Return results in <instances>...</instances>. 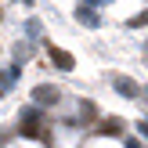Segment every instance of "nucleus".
<instances>
[{"label":"nucleus","instance_id":"f257e3e1","mask_svg":"<svg viewBox=\"0 0 148 148\" xmlns=\"http://www.w3.org/2000/svg\"><path fill=\"white\" fill-rule=\"evenodd\" d=\"M47 54H51V62H54L62 72H72V69H76V58H72L69 51H62V47H47Z\"/></svg>","mask_w":148,"mask_h":148},{"label":"nucleus","instance_id":"f03ea898","mask_svg":"<svg viewBox=\"0 0 148 148\" xmlns=\"http://www.w3.org/2000/svg\"><path fill=\"white\" fill-rule=\"evenodd\" d=\"M58 98H62V90H58V87H47V83H40L33 90V101H36V105H54Z\"/></svg>","mask_w":148,"mask_h":148},{"label":"nucleus","instance_id":"7ed1b4c3","mask_svg":"<svg viewBox=\"0 0 148 148\" xmlns=\"http://www.w3.org/2000/svg\"><path fill=\"white\" fill-rule=\"evenodd\" d=\"M98 134H105V137H119V134H123V119H119V116L101 119V123H98Z\"/></svg>","mask_w":148,"mask_h":148},{"label":"nucleus","instance_id":"20e7f679","mask_svg":"<svg viewBox=\"0 0 148 148\" xmlns=\"http://www.w3.org/2000/svg\"><path fill=\"white\" fill-rule=\"evenodd\" d=\"M112 87L123 94V98H137V83H134V79H127V76H112Z\"/></svg>","mask_w":148,"mask_h":148},{"label":"nucleus","instance_id":"39448f33","mask_svg":"<svg viewBox=\"0 0 148 148\" xmlns=\"http://www.w3.org/2000/svg\"><path fill=\"white\" fill-rule=\"evenodd\" d=\"M76 18L83 22L87 29H98V25H101V18H98V14H94V7H87V4L79 7V11H76Z\"/></svg>","mask_w":148,"mask_h":148},{"label":"nucleus","instance_id":"423d86ee","mask_svg":"<svg viewBox=\"0 0 148 148\" xmlns=\"http://www.w3.org/2000/svg\"><path fill=\"white\" fill-rule=\"evenodd\" d=\"M130 29H141V25H148V11H141V14H134V18L127 22Z\"/></svg>","mask_w":148,"mask_h":148},{"label":"nucleus","instance_id":"0eeeda50","mask_svg":"<svg viewBox=\"0 0 148 148\" xmlns=\"http://www.w3.org/2000/svg\"><path fill=\"white\" fill-rule=\"evenodd\" d=\"M18 119H22V123H36V119H40V112H36V108H22Z\"/></svg>","mask_w":148,"mask_h":148},{"label":"nucleus","instance_id":"6e6552de","mask_svg":"<svg viewBox=\"0 0 148 148\" xmlns=\"http://www.w3.org/2000/svg\"><path fill=\"white\" fill-rule=\"evenodd\" d=\"M7 90H11V76H7V72H0V98H4Z\"/></svg>","mask_w":148,"mask_h":148},{"label":"nucleus","instance_id":"1a4fd4ad","mask_svg":"<svg viewBox=\"0 0 148 148\" xmlns=\"http://www.w3.org/2000/svg\"><path fill=\"white\" fill-rule=\"evenodd\" d=\"M25 33H29V36H40V22L29 18V22H25Z\"/></svg>","mask_w":148,"mask_h":148},{"label":"nucleus","instance_id":"9d476101","mask_svg":"<svg viewBox=\"0 0 148 148\" xmlns=\"http://www.w3.org/2000/svg\"><path fill=\"white\" fill-rule=\"evenodd\" d=\"M137 134H145V137H148V119H145V123H137Z\"/></svg>","mask_w":148,"mask_h":148},{"label":"nucleus","instance_id":"9b49d317","mask_svg":"<svg viewBox=\"0 0 148 148\" xmlns=\"http://www.w3.org/2000/svg\"><path fill=\"white\" fill-rule=\"evenodd\" d=\"M127 148H141V141H127Z\"/></svg>","mask_w":148,"mask_h":148},{"label":"nucleus","instance_id":"f8f14e48","mask_svg":"<svg viewBox=\"0 0 148 148\" xmlns=\"http://www.w3.org/2000/svg\"><path fill=\"white\" fill-rule=\"evenodd\" d=\"M25 4H33V0H25Z\"/></svg>","mask_w":148,"mask_h":148},{"label":"nucleus","instance_id":"ddd939ff","mask_svg":"<svg viewBox=\"0 0 148 148\" xmlns=\"http://www.w3.org/2000/svg\"><path fill=\"white\" fill-rule=\"evenodd\" d=\"M0 18H4V11H0Z\"/></svg>","mask_w":148,"mask_h":148}]
</instances>
